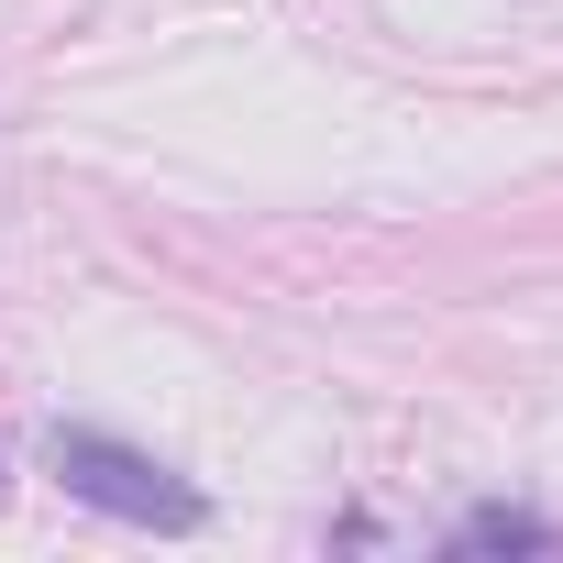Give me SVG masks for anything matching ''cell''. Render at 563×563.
<instances>
[{
  "mask_svg": "<svg viewBox=\"0 0 563 563\" xmlns=\"http://www.w3.org/2000/svg\"><path fill=\"white\" fill-rule=\"evenodd\" d=\"M45 464H56V486H67L78 508H100V519H133V530H199V519H210L199 486H188L177 464H155L144 442H122V431L67 420V431L45 442Z\"/></svg>",
  "mask_w": 563,
  "mask_h": 563,
  "instance_id": "cell-1",
  "label": "cell"
},
{
  "mask_svg": "<svg viewBox=\"0 0 563 563\" xmlns=\"http://www.w3.org/2000/svg\"><path fill=\"white\" fill-rule=\"evenodd\" d=\"M442 552H453V563H486V552H563V519H541V508H464V519L442 530Z\"/></svg>",
  "mask_w": 563,
  "mask_h": 563,
  "instance_id": "cell-2",
  "label": "cell"
}]
</instances>
